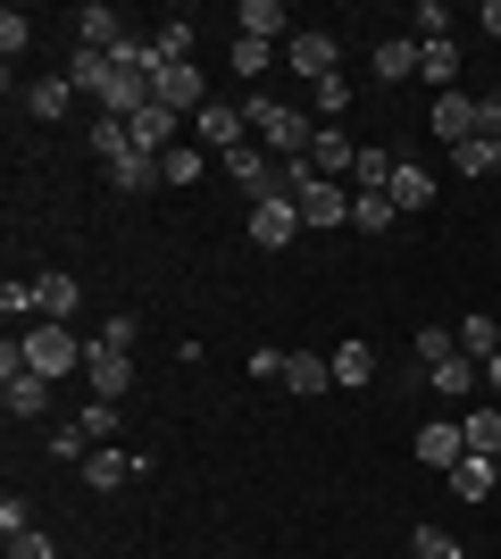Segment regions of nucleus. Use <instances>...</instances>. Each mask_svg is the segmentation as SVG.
I'll use <instances>...</instances> for the list:
<instances>
[{
  "instance_id": "f257e3e1",
  "label": "nucleus",
  "mask_w": 501,
  "mask_h": 559,
  "mask_svg": "<svg viewBox=\"0 0 501 559\" xmlns=\"http://www.w3.org/2000/svg\"><path fill=\"white\" fill-rule=\"evenodd\" d=\"M242 117H251V142H260L267 159H310V142H318L310 109H293V100L251 93V100H242Z\"/></svg>"
},
{
  "instance_id": "f03ea898",
  "label": "nucleus",
  "mask_w": 501,
  "mask_h": 559,
  "mask_svg": "<svg viewBox=\"0 0 501 559\" xmlns=\"http://www.w3.org/2000/svg\"><path fill=\"white\" fill-rule=\"evenodd\" d=\"M17 359H25L34 376H50V384H59V376L84 368V343H75V326H50V318H43V326L17 334Z\"/></svg>"
},
{
  "instance_id": "7ed1b4c3",
  "label": "nucleus",
  "mask_w": 501,
  "mask_h": 559,
  "mask_svg": "<svg viewBox=\"0 0 501 559\" xmlns=\"http://www.w3.org/2000/svg\"><path fill=\"white\" fill-rule=\"evenodd\" d=\"M0 401H9V418H43L50 409V376H34L17 359V334L0 343Z\"/></svg>"
},
{
  "instance_id": "20e7f679",
  "label": "nucleus",
  "mask_w": 501,
  "mask_h": 559,
  "mask_svg": "<svg viewBox=\"0 0 501 559\" xmlns=\"http://www.w3.org/2000/svg\"><path fill=\"white\" fill-rule=\"evenodd\" d=\"M151 100L176 109V117H201V109H210V75L192 68V59H184V68H159V75H151Z\"/></svg>"
},
{
  "instance_id": "39448f33",
  "label": "nucleus",
  "mask_w": 501,
  "mask_h": 559,
  "mask_svg": "<svg viewBox=\"0 0 501 559\" xmlns=\"http://www.w3.org/2000/svg\"><path fill=\"white\" fill-rule=\"evenodd\" d=\"M251 242H260V251H285L293 234H301V201H285V192H267V201H251Z\"/></svg>"
},
{
  "instance_id": "423d86ee",
  "label": "nucleus",
  "mask_w": 501,
  "mask_h": 559,
  "mask_svg": "<svg viewBox=\"0 0 501 559\" xmlns=\"http://www.w3.org/2000/svg\"><path fill=\"white\" fill-rule=\"evenodd\" d=\"M84 384H93V401H118L126 384H134V359H126L118 343H100V334H93V343H84Z\"/></svg>"
},
{
  "instance_id": "0eeeda50",
  "label": "nucleus",
  "mask_w": 501,
  "mask_h": 559,
  "mask_svg": "<svg viewBox=\"0 0 501 559\" xmlns=\"http://www.w3.org/2000/svg\"><path fill=\"white\" fill-rule=\"evenodd\" d=\"M192 134H201L217 159H226V151H242V142H251V117H242V100H210V109L192 117Z\"/></svg>"
},
{
  "instance_id": "6e6552de",
  "label": "nucleus",
  "mask_w": 501,
  "mask_h": 559,
  "mask_svg": "<svg viewBox=\"0 0 501 559\" xmlns=\"http://www.w3.org/2000/svg\"><path fill=\"white\" fill-rule=\"evenodd\" d=\"M126 134H134V151H143V159H167V151L184 142V117H176V109H159V100H151L143 117H126Z\"/></svg>"
},
{
  "instance_id": "1a4fd4ad",
  "label": "nucleus",
  "mask_w": 501,
  "mask_h": 559,
  "mask_svg": "<svg viewBox=\"0 0 501 559\" xmlns=\"http://www.w3.org/2000/svg\"><path fill=\"white\" fill-rule=\"evenodd\" d=\"M434 134L452 142V151H460V142H477V134H485L477 93H434Z\"/></svg>"
},
{
  "instance_id": "9d476101",
  "label": "nucleus",
  "mask_w": 501,
  "mask_h": 559,
  "mask_svg": "<svg viewBox=\"0 0 501 559\" xmlns=\"http://www.w3.org/2000/svg\"><path fill=\"white\" fill-rule=\"evenodd\" d=\"M285 68H293V75H310V84L343 75V68H334V34H318V25H310V34H293V43H285Z\"/></svg>"
},
{
  "instance_id": "9b49d317",
  "label": "nucleus",
  "mask_w": 501,
  "mask_h": 559,
  "mask_svg": "<svg viewBox=\"0 0 501 559\" xmlns=\"http://www.w3.org/2000/svg\"><path fill=\"white\" fill-rule=\"evenodd\" d=\"M134 476H151V460H134V451H84V485L93 492H118Z\"/></svg>"
},
{
  "instance_id": "f8f14e48",
  "label": "nucleus",
  "mask_w": 501,
  "mask_h": 559,
  "mask_svg": "<svg viewBox=\"0 0 501 559\" xmlns=\"http://www.w3.org/2000/svg\"><path fill=\"white\" fill-rule=\"evenodd\" d=\"M418 460L452 476V467L468 460V435H460V418H434V426H418Z\"/></svg>"
},
{
  "instance_id": "ddd939ff",
  "label": "nucleus",
  "mask_w": 501,
  "mask_h": 559,
  "mask_svg": "<svg viewBox=\"0 0 501 559\" xmlns=\"http://www.w3.org/2000/svg\"><path fill=\"white\" fill-rule=\"evenodd\" d=\"M75 50H126V17L109 0H93V9L75 17Z\"/></svg>"
},
{
  "instance_id": "4468645a",
  "label": "nucleus",
  "mask_w": 501,
  "mask_h": 559,
  "mask_svg": "<svg viewBox=\"0 0 501 559\" xmlns=\"http://www.w3.org/2000/svg\"><path fill=\"white\" fill-rule=\"evenodd\" d=\"M310 167H318V176H326V185H343V176H351V167H359L351 134H343V126H318V142H310Z\"/></svg>"
},
{
  "instance_id": "2eb2a0df",
  "label": "nucleus",
  "mask_w": 501,
  "mask_h": 559,
  "mask_svg": "<svg viewBox=\"0 0 501 559\" xmlns=\"http://www.w3.org/2000/svg\"><path fill=\"white\" fill-rule=\"evenodd\" d=\"M326 384H334V359H326V350H285V393L318 401Z\"/></svg>"
},
{
  "instance_id": "dca6fc26",
  "label": "nucleus",
  "mask_w": 501,
  "mask_h": 559,
  "mask_svg": "<svg viewBox=\"0 0 501 559\" xmlns=\"http://www.w3.org/2000/svg\"><path fill=\"white\" fill-rule=\"evenodd\" d=\"M301 226H351V192L318 176V185L301 192Z\"/></svg>"
},
{
  "instance_id": "f3484780",
  "label": "nucleus",
  "mask_w": 501,
  "mask_h": 559,
  "mask_svg": "<svg viewBox=\"0 0 501 559\" xmlns=\"http://www.w3.org/2000/svg\"><path fill=\"white\" fill-rule=\"evenodd\" d=\"M34 293H43V318H50V326H68V318H75V301H84V284H75L68 267H50V276H34Z\"/></svg>"
},
{
  "instance_id": "a211bd4d",
  "label": "nucleus",
  "mask_w": 501,
  "mask_h": 559,
  "mask_svg": "<svg viewBox=\"0 0 501 559\" xmlns=\"http://www.w3.org/2000/svg\"><path fill=\"white\" fill-rule=\"evenodd\" d=\"M452 492H460V501H485V492H501V460H485V451H468V460L452 467Z\"/></svg>"
},
{
  "instance_id": "6ab92c4d",
  "label": "nucleus",
  "mask_w": 501,
  "mask_h": 559,
  "mask_svg": "<svg viewBox=\"0 0 501 559\" xmlns=\"http://www.w3.org/2000/svg\"><path fill=\"white\" fill-rule=\"evenodd\" d=\"M235 25L251 34V43H293V34H285V9H276V0H242Z\"/></svg>"
},
{
  "instance_id": "aec40b11",
  "label": "nucleus",
  "mask_w": 501,
  "mask_h": 559,
  "mask_svg": "<svg viewBox=\"0 0 501 559\" xmlns=\"http://www.w3.org/2000/svg\"><path fill=\"white\" fill-rule=\"evenodd\" d=\"M109 75H118V59H109V50H75V59H68V84H75V93H109Z\"/></svg>"
},
{
  "instance_id": "412c9836",
  "label": "nucleus",
  "mask_w": 501,
  "mask_h": 559,
  "mask_svg": "<svg viewBox=\"0 0 501 559\" xmlns=\"http://www.w3.org/2000/svg\"><path fill=\"white\" fill-rule=\"evenodd\" d=\"M434 393H443V401H468V393H477V359H468V350H452V359H434Z\"/></svg>"
},
{
  "instance_id": "4be33fe9",
  "label": "nucleus",
  "mask_w": 501,
  "mask_h": 559,
  "mask_svg": "<svg viewBox=\"0 0 501 559\" xmlns=\"http://www.w3.org/2000/svg\"><path fill=\"white\" fill-rule=\"evenodd\" d=\"M326 359H334V384H351V393H359V384H368V376H377V350L359 343V334H351V343H334Z\"/></svg>"
},
{
  "instance_id": "5701e85b",
  "label": "nucleus",
  "mask_w": 501,
  "mask_h": 559,
  "mask_svg": "<svg viewBox=\"0 0 501 559\" xmlns=\"http://www.w3.org/2000/svg\"><path fill=\"white\" fill-rule=\"evenodd\" d=\"M393 176H402V159H393V151H359L351 192H384V201H393Z\"/></svg>"
},
{
  "instance_id": "b1692460",
  "label": "nucleus",
  "mask_w": 501,
  "mask_h": 559,
  "mask_svg": "<svg viewBox=\"0 0 501 559\" xmlns=\"http://www.w3.org/2000/svg\"><path fill=\"white\" fill-rule=\"evenodd\" d=\"M368 68H377V84H402V75H418V43H402V34H393V43L368 50Z\"/></svg>"
},
{
  "instance_id": "393cba45",
  "label": "nucleus",
  "mask_w": 501,
  "mask_h": 559,
  "mask_svg": "<svg viewBox=\"0 0 501 559\" xmlns=\"http://www.w3.org/2000/svg\"><path fill=\"white\" fill-rule=\"evenodd\" d=\"M393 210H434V176H427V167H418V159H402V176H393Z\"/></svg>"
},
{
  "instance_id": "a878e982",
  "label": "nucleus",
  "mask_w": 501,
  "mask_h": 559,
  "mask_svg": "<svg viewBox=\"0 0 501 559\" xmlns=\"http://www.w3.org/2000/svg\"><path fill=\"white\" fill-rule=\"evenodd\" d=\"M25 109L50 126V117H68V109H75V84H68V75H43V84H25Z\"/></svg>"
},
{
  "instance_id": "bb28decb",
  "label": "nucleus",
  "mask_w": 501,
  "mask_h": 559,
  "mask_svg": "<svg viewBox=\"0 0 501 559\" xmlns=\"http://www.w3.org/2000/svg\"><path fill=\"white\" fill-rule=\"evenodd\" d=\"M452 167H460V176H501V142H493V134L460 142V151H452Z\"/></svg>"
},
{
  "instance_id": "cd10ccee",
  "label": "nucleus",
  "mask_w": 501,
  "mask_h": 559,
  "mask_svg": "<svg viewBox=\"0 0 501 559\" xmlns=\"http://www.w3.org/2000/svg\"><path fill=\"white\" fill-rule=\"evenodd\" d=\"M418 75L427 84H460V43H418Z\"/></svg>"
},
{
  "instance_id": "c85d7f7f",
  "label": "nucleus",
  "mask_w": 501,
  "mask_h": 559,
  "mask_svg": "<svg viewBox=\"0 0 501 559\" xmlns=\"http://www.w3.org/2000/svg\"><path fill=\"white\" fill-rule=\"evenodd\" d=\"M460 435H468V451L501 460V409H468V418H460Z\"/></svg>"
},
{
  "instance_id": "c756f323",
  "label": "nucleus",
  "mask_w": 501,
  "mask_h": 559,
  "mask_svg": "<svg viewBox=\"0 0 501 559\" xmlns=\"http://www.w3.org/2000/svg\"><path fill=\"white\" fill-rule=\"evenodd\" d=\"M460 350H468V359H493V350H501V326H493V318H485V309H477V318H460Z\"/></svg>"
},
{
  "instance_id": "7c9ffc66",
  "label": "nucleus",
  "mask_w": 501,
  "mask_h": 559,
  "mask_svg": "<svg viewBox=\"0 0 501 559\" xmlns=\"http://www.w3.org/2000/svg\"><path fill=\"white\" fill-rule=\"evenodd\" d=\"M93 159H109V167L134 159V134H126V117H100V126H93Z\"/></svg>"
},
{
  "instance_id": "2f4dec72",
  "label": "nucleus",
  "mask_w": 501,
  "mask_h": 559,
  "mask_svg": "<svg viewBox=\"0 0 501 559\" xmlns=\"http://www.w3.org/2000/svg\"><path fill=\"white\" fill-rule=\"evenodd\" d=\"M226 59H235V75H242V84H260V75H267V59H276V43H251V34H235V50H226Z\"/></svg>"
},
{
  "instance_id": "473e14b6",
  "label": "nucleus",
  "mask_w": 501,
  "mask_h": 559,
  "mask_svg": "<svg viewBox=\"0 0 501 559\" xmlns=\"http://www.w3.org/2000/svg\"><path fill=\"white\" fill-rule=\"evenodd\" d=\"M393 217H402V210H393L384 192H351V226H359V234H384Z\"/></svg>"
},
{
  "instance_id": "72a5a7b5",
  "label": "nucleus",
  "mask_w": 501,
  "mask_h": 559,
  "mask_svg": "<svg viewBox=\"0 0 501 559\" xmlns=\"http://www.w3.org/2000/svg\"><path fill=\"white\" fill-rule=\"evenodd\" d=\"M201 159H210L201 142H176V151L159 159V185H192V176H201Z\"/></svg>"
},
{
  "instance_id": "f704fd0d",
  "label": "nucleus",
  "mask_w": 501,
  "mask_h": 559,
  "mask_svg": "<svg viewBox=\"0 0 501 559\" xmlns=\"http://www.w3.org/2000/svg\"><path fill=\"white\" fill-rule=\"evenodd\" d=\"M310 109H318V117H343V109H351V75H326V84H310Z\"/></svg>"
},
{
  "instance_id": "c9c22d12",
  "label": "nucleus",
  "mask_w": 501,
  "mask_h": 559,
  "mask_svg": "<svg viewBox=\"0 0 501 559\" xmlns=\"http://www.w3.org/2000/svg\"><path fill=\"white\" fill-rule=\"evenodd\" d=\"M151 176H159V159H143V151L109 167V185H118V192H151Z\"/></svg>"
},
{
  "instance_id": "e433bc0d",
  "label": "nucleus",
  "mask_w": 501,
  "mask_h": 559,
  "mask_svg": "<svg viewBox=\"0 0 501 559\" xmlns=\"http://www.w3.org/2000/svg\"><path fill=\"white\" fill-rule=\"evenodd\" d=\"M84 443H109V435H118V401H84Z\"/></svg>"
},
{
  "instance_id": "4c0bfd02",
  "label": "nucleus",
  "mask_w": 501,
  "mask_h": 559,
  "mask_svg": "<svg viewBox=\"0 0 501 559\" xmlns=\"http://www.w3.org/2000/svg\"><path fill=\"white\" fill-rule=\"evenodd\" d=\"M409 551H418V559H468L452 535H443V526H418V535H409Z\"/></svg>"
},
{
  "instance_id": "58836bf2",
  "label": "nucleus",
  "mask_w": 501,
  "mask_h": 559,
  "mask_svg": "<svg viewBox=\"0 0 501 559\" xmlns=\"http://www.w3.org/2000/svg\"><path fill=\"white\" fill-rule=\"evenodd\" d=\"M418 43H452V9L443 0H418Z\"/></svg>"
},
{
  "instance_id": "ea45409f",
  "label": "nucleus",
  "mask_w": 501,
  "mask_h": 559,
  "mask_svg": "<svg viewBox=\"0 0 501 559\" xmlns=\"http://www.w3.org/2000/svg\"><path fill=\"white\" fill-rule=\"evenodd\" d=\"M0 535H9V543L34 535V501H25V492H9V501H0Z\"/></svg>"
},
{
  "instance_id": "a19ab883",
  "label": "nucleus",
  "mask_w": 501,
  "mask_h": 559,
  "mask_svg": "<svg viewBox=\"0 0 501 559\" xmlns=\"http://www.w3.org/2000/svg\"><path fill=\"white\" fill-rule=\"evenodd\" d=\"M25 43H34V17H25V9H0V50H9V59H17Z\"/></svg>"
},
{
  "instance_id": "79ce46f5",
  "label": "nucleus",
  "mask_w": 501,
  "mask_h": 559,
  "mask_svg": "<svg viewBox=\"0 0 501 559\" xmlns=\"http://www.w3.org/2000/svg\"><path fill=\"white\" fill-rule=\"evenodd\" d=\"M452 350H460L452 326H418V359H427V368H434V359H452Z\"/></svg>"
},
{
  "instance_id": "37998d69",
  "label": "nucleus",
  "mask_w": 501,
  "mask_h": 559,
  "mask_svg": "<svg viewBox=\"0 0 501 559\" xmlns=\"http://www.w3.org/2000/svg\"><path fill=\"white\" fill-rule=\"evenodd\" d=\"M84 451H93V443H84V426H50V460H84Z\"/></svg>"
},
{
  "instance_id": "c03bdc74",
  "label": "nucleus",
  "mask_w": 501,
  "mask_h": 559,
  "mask_svg": "<svg viewBox=\"0 0 501 559\" xmlns=\"http://www.w3.org/2000/svg\"><path fill=\"white\" fill-rule=\"evenodd\" d=\"M9 559H59V551H50V535H17V543H9Z\"/></svg>"
},
{
  "instance_id": "a18cd8bd",
  "label": "nucleus",
  "mask_w": 501,
  "mask_h": 559,
  "mask_svg": "<svg viewBox=\"0 0 501 559\" xmlns=\"http://www.w3.org/2000/svg\"><path fill=\"white\" fill-rule=\"evenodd\" d=\"M477 117H485V134L501 142V93H485V100H477Z\"/></svg>"
},
{
  "instance_id": "49530a36",
  "label": "nucleus",
  "mask_w": 501,
  "mask_h": 559,
  "mask_svg": "<svg viewBox=\"0 0 501 559\" xmlns=\"http://www.w3.org/2000/svg\"><path fill=\"white\" fill-rule=\"evenodd\" d=\"M485 34H501V0H485Z\"/></svg>"
},
{
  "instance_id": "de8ad7c7",
  "label": "nucleus",
  "mask_w": 501,
  "mask_h": 559,
  "mask_svg": "<svg viewBox=\"0 0 501 559\" xmlns=\"http://www.w3.org/2000/svg\"><path fill=\"white\" fill-rule=\"evenodd\" d=\"M485 384H493V393H501V350H493V359H485Z\"/></svg>"
},
{
  "instance_id": "09e8293b",
  "label": "nucleus",
  "mask_w": 501,
  "mask_h": 559,
  "mask_svg": "<svg viewBox=\"0 0 501 559\" xmlns=\"http://www.w3.org/2000/svg\"><path fill=\"white\" fill-rule=\"evenodd\" d=\"M493 185H501V176H493Z\"/></svg>"
}]
</instances>
